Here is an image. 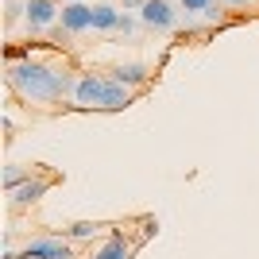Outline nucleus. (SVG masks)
I'll return each instance as SVG.
<instances>
[{
    "instance_id": "nucleus-1",
    "label": "nucleus",
    "mask_w": 259,
    "mask_h": 259,
    "mask_svg": "<svg viewBox=\"0 0 259 259\" xmlns=\"http://www.w3.org/2000/svg\"><path fill=\"white\" fill-rule=\"evenodd\" d=\"M8 89L27 105H58L74 89V81H70V74H62V70H54L47 62H35L27 54L23 62L8 66Z\"/></svg>"
},
{
    "instance_id": "nucleus-2",
    "label": "nucleus",
    "mask_w": 259,
    "mask_h": 259,
    "mask_svg": "<svg viewBox=\"0 0 259 259\" xmlns=\"http://www.w3.org/2000/svg\"><path fill=\"white\" fill-rule=\"evenodd\" d=\"M70 97H74V105H81V108H105V112H112V108H128L132 105V89L120 85L116 77L81 74L74 81V89H70Z\"/></svg>"
},
{
    "instance_id": "nucleus-3",
    "label": "nucleus",
    "mask_w": 259,
    "mask_h": 259,
    "mask_svg": "<svg viewBox=\"0 0 259 259\" xmlns=\"http://www.w3.org/2000/svg\"><path fill=\"white\" fill-rule=\"evenodd\" d=\"M20 259H74V248L66 236H35L23 244Z\"/></svg>"
},
{
    "instance_id": "nucleus-4",
    "label": "nucleus",
    "mask_w": 259,
    "mask_h": 259,
    "mask_svg": "<svg viewBox=\"0 0 259 259\" xmlns=\"http://www.w3.org/2000/svg\"><path fill=\"white\" fill-rule=\"evenodd\" d=\"M58 16H62V12H58V0H27V4H23V20H27L31 31L51 27Z\"/></svg>"
},
{
    "instance_id": "nucleus-5",
    "label": "nucleus",
    "mask_w": 259,
    "mask_h": 259,
    "mask_svg": "<svg viewBox=\"0 0 259 259\" xmlns=\"http://www.w3.org/2000/svg\"><path fill=\"white\" fill-rule=\"evenodd\" d=\"M140 16H143L147 27H174V20H178L170 0H147V4L140 8Z\"/></svg>"
},
{
    "instance_id": "nucleus-6",
    "label": "nucleus",
    "mask_w": 259,
    "mask_h": 259,
    "mask_svg": "<svg viewBox=\"0 0 259 259\" xmlns=\"http://www.w3.org/2000/svg\"><path fill=\"white\" fill-rule=\"evenodd\" d=\"M58 20H62V31H85V27H93V8L77 0V4H66Z\"/></svg>"
},
{
    "instance_id": "nucleus-7",
    "label": "nucleus",
    "mask_w": 259,
    "mask_h": 259,
    "mask_svg": "<svg viewBox=\"0 0 259 259\" xmlns=\"http://www.w3.org/2000/svg\"><path fill=\"white\" fill-rule=\"evenodd\" d=\"M47 190H51V182H47V178H27L23 186H16V190H12V205H16V209L35 205V201H39Z\"/></svg>"
},
{
    "instance_id": "nucleus-8",
    "label": "nucleus",
    "mask_w": 259,
    "mask_h": 259,
    "mask_svg": "<svg viewBox=\"0 0 259 259\" xmlns=\"http://www.w3.org/2000/svg\"><path fill=\"white\" fill-rule=\"evenodd\" d=\"M112 77H116L120 85L136 89V85H143V81L151 77V70H147L143 62H128V66H116V70H112Z\"/></svg>"
},
{
    "instance_id": "nucleus-9",
    "label": "nucleus",
    "mask_w": 259,
    "mask_h": 259,
    "mask_svg": "<svg viewBox=\"0 0 259 259\" xmlns=\"http://www.w3.org/2000/svg\"><path fill=\"white\" fill-rule=\"evenodd\" d=\"M93 259H132V244L124 236H112L108 244H101V248L93 251Z\"/></svg>"
},
{
    "instance_id": "nucleus-10",
    "label": "nucleus",
    "mask_w": 259,
    "mask_h": 259,
    "mask_svg": "<svg viewBox=\"0 0 259 259\" xmlns=\"http://www.w3.org/2000/svg\"><path fill=\"white\" fill-rule=\"evenodd\" d=\"M120 20H124V16H120L116 8H108V4H97V8H93V27H97V31H112V27H120Z\"/></svg>"
},
{
    "instance_id": "nucleus-11",
    "label": "nucleus",
    "mask_w": 259,
    "mask_h": 259,
    "mask_svg": "<svg viewBox=\"0 0 259 259\" xmlns=\"http://www.w3.org/2000/svg\"><path fill=\"white\" fill-rule=\"evenodd\" d=\"M97 228H101V225H93V221H77V225L66 228L62 236H66V240H89V236H97Z\"/></svg>"
},
{
    "instance_id": "nucleus-12",
    "label": "nucleus",
    "mask_w": 259,
    "mask_h": 259,
    "mask_svg": "<svg viewBox=\"0 0 259 259\" xmlns=\"http://www.w3.org/2000/svg\"><path fill=\"white\" fill-rule=\"evenodd\" d=\"M27 178H31V170H27V166H8V170H4V190H16V186H23L27 182Z\"/></svg>"
},
{
    "instance_id": "nucleus-13",
    "label": "nucleus",
    "mask_w": 259,
    "mask_h": 259,
    "mask_svg": "<svg viewBox=\"0 0 259 259\" xmlns=\"http://www.w3.org/2000/svg\"><path fill=\"white\" fill-rule=\"evenodd\" d=\"M178 4H182L186 12H209L213 8V0H178Z\"/></svg>"
},
{
    "instance_id": "nucleus-14",
    "label": "nucleus",
    "mask_w": 259,
    "mask_h": 259,
    "mask_svg": "<svg viewBox=\"0 0 259 259\" xmlns=\"http://www.w3.org/2000/svg\"><path fill=\"white\" fill-rule=\"evenodd\" d=\"M147 0H124V8H143Z\"/></svg>"
},
{
    "instance_id": "nucleus-15",
    "label": "nucleus",
    "mask_w": 259,
    "mask_h": 259,
    "mask_svg": "<svg viewBox=\"0 0 259 259\" xmlns=\"http://www.w3.org/2000/svg\"><path fill=\"white\" fill-rule=\"evenodd\" d=\"M62 4H77V0H62Z\"/></svg>"
}]
</instances>
